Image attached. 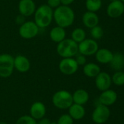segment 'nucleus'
Segmentation results:
<instances>
[{
	"mask_svg": "<svg viewBox=\"0 0 124 124\" xmlns=\"http://www.w3.org/2000/svg\"><path fill=\"white\" fill-rule=\"evenodd\" d=\"M69 115L72 117L73 120L79 121L84 118L86 115V110L83 105H77L73 103L69 108Z\"/></svg>",
	"mask_w": 124,
	"mask_h": 124,
	"instance_id": "f3484780",
	"label": "nucleus"
},
{
	"mask_svg": "<svg viewBox=\"0 0 124 124\" xmlns=\"http://www.w3.org/2000/svg\"><path fill=\"white\" fill-rule=\"evenodd\" d=\"M98 49V43L94 39H86L78 44V52L85 56L95 54Z\"/></svg>",
	"mask_w": 124,
	"mask_h": 124,
	"instance_id": "6e6552de",
	"label": "nucleus"
},
{
	"mask_svg": "<svg viewBox=\"0 0 124 124\" xmlns=\"http://www.w3.org/2000/svg\"><path fill=\"white\" fill-rule=\"evenodd\" d=\"M75 60L77 63V65L80 66V65H84L86 64V56L83 55V54H78V55H76V58H75Z\"/></svg>",
	"mask_w": 124,
	"mask_h": 124,
	"instance_id": "c85d7f7f",
	"label": "nucleus"
},
{
	"mask_svg": "<svg viewBox=\"0 0 124 124\" xmlns=\"http://www.w3.org/2000/svg\"><path fill=\"white\" fill-rule=\"evenodd\" d=\"M24 22H25V17L23 16L22 15L20 14L19 15H18V16L16 17V18H15V23H16L18 25H21Z\"/></svg>",
	"mask_w": 124,
	"mask_h": 124,
	"instance_id": "7c9ffc66",
	"label": "nucleus"
},
{
	"mask_svg": "<svg viewBox=\"0 0 124 124\" xmlns=\"http://www.w3.org/2000/svg\"><path fill=\"white\" fill-rule=\"evenodd\" d=\"M102 0H86V7L88 11L96 12L102 7Z\"/></svg>",
	"mask_w": 124,
	"mask_h": 124,
	"instance_id": "b1692460",
	"label": "nucleus"
},
{
	"mask_svg": "<svg viewBox=\"0 0 124 124\" xmlns=\"http://www.w3.org/2000/svg\"><path fill=\"white\" fill-rule=\"evenodd\" d=\"M83 25L88 28H92L93 27L99 24V17L96 14V12H86L82 17Z\"/></svg>",
	"mask_w": 124,
	"mask_h": 124,
	"instance_id": "dca6fc26",
	"label": "nucleus"
},
{
	"mask_svg": "<svg viewBox=\"0 0 124 124\" xmlns=\"http://www.w3.org/2000/svg\"><path fill=\"white\" fill-rule=\"evenodd\" d=\"M15 124H37V122L31 116H23L16 121Z\"/></svg>",
	"mask_w": 124,
	"mask_h": 124,
	"instance_id": "bb28decb",
	"label": "nucleus"
},
{
	"mask_svg": "<svg viewBox=\"0 0 124 124\" xmlns=\"http://www.w3.org/2000/svg\"><path fill=\"white\" fill-rule=\"evenodd\" d=\"M95 84L96 88L101 92L107 90L112 85L111 76L106 72H100L95 77Z\"/></svg>",
	"mask_w": 124,
	"mask_h": 124,
	"instance_id": "9d476101",
	"label": "nucleus"
},
{
	"mask_svg": "<svg viewBox=\"0 0 124 124\" xmlns=\"http://www.w3.org/2000/svg\"><path fill=\"white\" fill-rule=\"evenodd\" d=\"M52 102L58 109H68L73 104L72 94L67 90L58 91L53 95Z\"/></svg>",
	"mask_w": 124,
	"mask_h": 124,
	"instance_id": "20e7f679",
	"label": "nucleus"
},
{
	"mask_svg": "<svg viewBox=\"0 0 124 124\" xmlns=\"http://www.w3.org/2000/svg\"><path fill=\"white\" fill-rule=\"evenodd\" d=\"M86 31L81 28H77L74 29L71 34V39L77 44L80 43L84 39H86Z\"/></svg>",
	"mask_w": 124,
	"mask_h": 124,
	"instance_id": "5701e85b",
	"label": "nucleus"
},
{
	"mask_svg": "<svg viewBox=\"0 0 124 124\" xmlns=\"http://www.w3.org/2000/svg\"></svg>",
	"mask_w": 124,
	"mask_h": 124,
	"instance_id": "4c0bfd02",
	"label": "nucleus"
},
{
	"mask_svg": "<svg viewBox=\"0 0 124 124\" xmlns=\"http://www.w3.org/2000/svg\"><path fill=\"white\" fill-rule=\"evenodd\" d=\"M46 113L45 105L39 101L34 102L30 108V116L35 120H40Z\"/></svg>",
	"mask_w": 124,
	"mask_h": 124,
	"instance_id": "2eb2a0df",
	"label": "nucleus"
},
{
	"mask_svg": "<svg viewBox=\"0 0 124 124\" xmlns=\"http://www.w3.org/2000/svg\"><path fill=\"white\" fill-rule=\"evenodd\" d=\"M118 99V94L117 93L112 90V89H107L105 91L102 92L101 94L99 97V104H102L105 106H110L115 103Z\"/></svg>",
	"mask_w": 124,
	"mask_h": 124,
	"instance_id": "ddd939ff",
	"label": "nucleus"
},
{
	"mask_svg": "<svg viewBox=\"0 0 124 124\" xmlns=\"http://www.w3.org/2000/svg\"><path fill=\"white\" fill-rule=\"evenodd\" d=\"M74 120L69 114H64L59 117L58 119V124H73Z\"/></svg>",
	"mask_w": 124,
	"mask_h": 124,
	"instance_id": "cd10ccee",
	"label": "nucleus"
},
{
	"mask_svg": "<svg viewBox=\"0 0 124 124\" xmlns=\"http://www.w3.org/2000/svg\"><path fill=\"white\" fill-rule=\"evenodd\" d=\"M124 12V3L121 0L111 1L107 7V14L111 18L121 17Z\"/></svg>",
	"mask_w": 124,
	"mask_h": 124,
	"instance_id": "9b49d317",
	"label": "nucleus"
},
{
	"mask_svg": "<svg viewBox=\"0 0 124 124\" xmlns=\"http://www.w3.org/2000/svg\"><path fill=\"white\" fill-rule=\"evenodd\" d=\"M75 18L74 10L66 5H60L53 10V20L58 26L66 28L71 26Z\"/></svg>",
	"mask_w": 124,
	"mask_h": 124,
	"instance_id": "f257e3e1",
	"label": "nucleus"
},
{
	"mask_svg": "<svg viewBox=\"0 0 124 124\" xmlns=\"http://www.w3.org/2000/svg\"><path fill=\"white\" fill-rule=\"evenodd\" d=\"M79 65L73 57L63 58L58 65L59 70L61 73L66 76H71L75 74L78 70Z\"/></svg>",
	"mask_w": 124,
	"mask_h": 124,
	"instance_id": "1a4fd4ad",
	"label": "nucleus"
},
{
	"mask_svg": "<svg viewBox=\"0 0 124 124\" xmlns=\"http://www.w3.org/2000/svg\"><path fill=\"white\" fill-rule=\"evenodd\" d=\"M75 0H61V4L62 5H66V6H69L72 4Z\"/></svg>",
	"mask_w": 124,
	"mask_h": 124,
	"instance_id": "473e14b6",
	"label": "nucleus"
},
{
	"mask_svg": "<svg viewBox=\"0 0 124 124\" xmlns=\"http://www.w3.org/2000/svg\"><path fill=\"white\" fill-rule=\"evenodd\" d=\"M110 1H116V0H110Z\"/></svg>",
	"mask_w": 124,
	"mask_h": 124,
	"instance_id": "c9c22d12",
	"label": "nucleus"
},
{
	"mask_svg": "<svg viewBox=\"0 0 124 124\" xmlns=\"http://www.w3.org/2000/svg\"><path fill=\"white\" fill-rule=\"evenodd\" d=\"M66 31L65 28H61L60 26H56L53 28L49 33L50 39L55 43H59L66 39Z\"/></svg>",
	"mask_w": 124,
	"mask_h": 124,
	"instance_id": "aec40b11",
	"label": "nucleus"
},
{
	"mask_svg": "<svg viewBox=\"0 0 124 124\" xmlns=\"http://www.w3.org/2000/svg\"><path fill=\"white\" fill-rule=\"evenodd\" d=\"M34 23L39 28L48 27L53 20V9L47 4L40 5L34 13Z\"/></svg>",
	"mask_w": 124,
	"mask_h": 124,
	"instance_id": "f03ea898",
	"label": "nucleus"
},
{
	"mask_svg": "<svg viewBox=\"0 0 124 124\" xmlns=\"http://www.w3.org/2000/svg\"><path fill=\"white\" fill-rule=\"evenodd\" d=\"M112 78V83H113L115 85L121 86L124 85V72L119 70L116 71L113 76L111 77Z\"/></svg>",
	"mask_w": 124,
	"mask_h": 124,
	"instance_id": "393cba45",
	"label": "nucleus"
},
{
	"mask_svg": "<svg viewBox=\"0 0 124 124\" xmlns=\"http://www.w3.org/2000/svg\"><path fill=\"white\" fill-rule=\"evenodd\" d=\"M121 1H122L123 3H124V0H121Z\"/></svg>",
	"mask_w": 124,
	"mask_h": 124,
	"instance_id": "e433bc0d",
	"label": "nucleus"
},
{
	"mask_svg": "<svg viewBox=\"0 0 124 124\" xmlns=\"http://www.w3.org/2000/svg\"><path fill=\"white\" fill-rule=\"evenodd\" d=\"M91 35L92 36V38L95 40V39H100L103 35H104V31L103 29L101 26L99 25H96L94 27H93L92 28H91Z\"/></svg>",
	"mask_w": 124,
	"mask_h": 124,
	"instance_id": "a878e982",
	"label": "nucleus"
},
{
	"mask_svg": "<svg viewBox=\"0 0 124 124\" xmlns=\"http://www.w3.org/2000/svg\"><path fill=\"white\" fill-rule=\"evenodd\" d=\"M110 64L111 68L116 71L123 70L124 68V55L120 52L113 54Z\"/></svg>",
	"mask_w": 124,
	"mask_h": 124,
	"instance_id": "4be33fe9",
	"label": "nucleus"
},
{
	"mask_svg": "<svg viewBox=\"0 0 124 124\" xmlns=\"http://www.w3.org/2000/svg\"><path fill=\"white\" fill-rule=\"evenodd\" d=\"M72 100H73V103L80 105H84L88 102L89 94L85 89H77L72 94Z\"/></svg>",
	"mask_w": 124,
	"mask_h": 124,
	"instance_id": "a211bd4d",
	"label": "nucleus"
},
{
	"mask_svg": "<svg viewBox=\"0 0 124 124\" xmlns=\"http://www.w3.org/2000/svg\"><path fill=\"white\" fill-rule=\"evenodd\" d=\"M110 116V110L107 106L99 104L94 110L91 118L92 121L96 124H105L108 121Z\"/></svg>",
	"mask_w": 124,
	"mask_h": 124,
	"instance_id": "0eeeda50",
	"label": "nucleus"
},
{
	"mask_svg": "<svg viewBox=\"0 0 124 124\" xmlns=\"http://www.w3.org/2000/svg\"><path fill=\"white\" fill-rule=\"evenodd\" d=\"M31 62L24 55H17L14 57V69L20 73H26L30 70Z\"/></svg>",
	"mask_w": 124,
	"mask_h": 124,
	"instance_id": "4468645a",
	"label": "nucleus"
},
{
	"mask_svg": "<svg viewBox=\"0 0 124 124\" xmlns=\"http://www.w3.org/2000/svg\"><path fill=\"white\" fill-rule=\"evenodd\" d=\"M58 54L63 58L74 57L78 53V44L72 39H64L58 43L56 46Z\"/></svg>",
	"mask_w": 124,
	"mask_h": 124,
	"instance_id": "7ed1b4c3",
	"label": "nucleus"
},
{
	"mask_svg": "<svg viewBox=\"0 0 124 124\" xmlns=\"http://www.w3.org/2000/svg\"><path fill=\"white\" fill-rule=\"evenodd\" d=\"M18 8L20 14L25 17L34 15L37 9L34 0H20Z\"/></svg>",
	"mask_w": 124,
	"mask_h": 124,
	"instance_id": "f8f14e48",
	"label": "nucleus"
},
{
	"mask_svg": "<svg viewBox=\"0 0 124 124\" xmlns=\"http://www.w3.org/2000/svg\"><path fill=\"white\" fill-rule=\"evenodd\" d=\"M39 31V28L34 21H25L18 29L19 35L24 39H31L36 37Z\"/></svg>",
	"mask_w": 124,
	"mask_h": 124,
	"instance_id": "423d86ee",
	"label": "nucleus"
},
{
	"mask_svg": "<svg viewBox=\"0 0 124 124\" xmlns=\"http://www.w3.org/2000/svg\"><path fill=\"white\" fill-rule=\"evenodd\" d=\"M14 70V57L9 54H0V77L8 78Z\"/></svg>",
	"mask_w": 124,
	"mask_h": 124,
	"instance_id": "39448f33",
	"label": "nucleus"
},
{
	"mask_svg": "<svg viewBox=\"0 0 124 124\" xmlns=\"http://www.w3.org/2000/svg\"><path fill=\"white\" fill-rule=\"evenodd\" d=\"M50 124H58L57 122H50Z\"/></svg>",
	"mask_w": 124,
	"mask_h": 124,
	"instance_id": "f704fd0d",
	"label": "nucleus"
},
{
	"mask_svg": "<svg viewBox=\"0 0 124 124\" xmlns=\"http://www.w3.org/2000/svg\"><path fill=\"white\" fill-rule=\"evenodd\" d=\"M95 55L97 62L102 64H108L110 62L113 57V53L110 50L103 48L98 49Z\"/></svg>",
	"mask_w": 124,
	"mask_h": 124,
	"instance_id": "6ab92c4d",
	"label": "nucleus"
},
{
	"mask_svg": "<svg viewBox=\"0 0 124 124\" xmlns=\"http://www.w3.org/2000/svg\"><path fill=\"white\" fill-rule=\"evenodd\" d=\"M47 4L53 9H55L56 8L58 7L60 5H61V0H48Z\"/></svg>",
	"mask_w": 124,
	"mask_h": 124,
	"instance_id": "c756f323",
	"label": "nucleus"
},
{
	"mask_svg": "<svg viewBox=\"0 0 124 124\" xmlns=\"http://www.w3.org/2000/svg\"><path fill=\"white\" fill-rule=\"evenodd\" d=\"M50 121L48 118H42V119L39 120V122L37 124H50Z\"/></svg>",
	"mask_w": 124,
	"mask_h": 124,
	"instance_id": "2f4dec72",
	"label": "nucleus"
},
{
	"mask_svg": "<svg viewBox=\"0 0 124 124\" xmlns=\"http://www.w3.org/2000/svg\"><path fill=\"white\" fill-rule=\"evenodd\" d=\"M0 124H7L6 122H4V121H1V122H0Z\"/></svg>",
	"mask_w": 124,
	"mask_h": 124,
	"instance_id": "72a5a7b5",
	"label": "nucleus"
},
{
	"mask_svg": "<svg viewBox=\"0 0 124 124\" xmlns=\"http://www.w3.org/2000/svg\"><path fill=\"white\" fill-rule=\"evenodd\" d=\"M83 73L89 78H95L100 72L101 68L100 67L94 62L86 63L83 65Z\"/></svg>",
	"mask_w": 124,
	"mask_h": 124,
	"instance_id": "412c9836",
	"label": "nucleus"
}]
</instances>
